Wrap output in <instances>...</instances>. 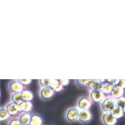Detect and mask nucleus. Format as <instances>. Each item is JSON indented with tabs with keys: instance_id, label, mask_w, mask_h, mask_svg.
<instances>
[{
	"instance_id": "39448f33",
	"label": "nucleus",
	"mask_w": 125,
	"mask_h": 125,
	"mask_svg": "<svg viewBox=\"0 0 125 125\" xmlns=\"http://www.w3.org/2000/svg\"><path fill=\"white\" fill-rule=\"evenodd\" d=\"M55 93L56 92L54 91L52 88L50 87H46L42 88L40 89L39 95L42 99L46 100L52 98L54 95Z\"/></svg>"
},
{
	"instance_id": "9d476101",
	"label": "nucleus",
	"mask_w": 125,
	"mask_h": 125,
	"mask_svg": "<svg viewBox=\"0 0 125 125\" xmlns=\"http://www.w3.org/2000/svg\"><path fill=\"white\" fill-rule=\"evenodd\" d=\"M92 118V114L89 110L86 111H80L79 117V122L81 123H85L90 122Z\"/></svg>"
},
{
	"instance_id": "393cba45",
	"label": "nucleus",
	"mask_w": 125,
	"mask_h": 125,
	"mask_svg": "<svg viewBox=\"0 0 125 125\" xmlns=\"http://www.w3.org/2000/svg\"><path fill=\"white\" fill-rule=\"evenodd\" d=\"M23 85H28L31 83V79H17Z\"/></svg>"
},
{
	"instance_id": "b1692460",
	"label": "nucleus",
	"mask_w": 125,
	"mask_h": 125,
	"mask_svg": "<svg viewBox=\"0 0 125 125\" xmlns=\"http://www.w3.org/2000/svg\"><path fill=\"white\" fill-rule=\"evenodd\" d=\"M7 125H23L19 118H13L9 122Z\"/></svg>"
},
{
	"instance_id": "7ed1b4c3",
	"label": "nucleus",
	"mask_w": 125,
	"mask_h": 125,
	"mask_svg": "<svg viewBox=\"0 0 125 125\" xmlns=\"http://www.w3.org/2000/svg\"><path fill=\"white\" fill-rule=\"evenodd\" d=\"M80 110L79 109L73 107L70 108L66 112L65 118L67 121L70 122L79 120Z\"/></svg>"
},
{
	"instance_id": "bb28decb",
	"label": "nucleus",
	"mask_w": 125,
	"mask_h": 125,
	"mask_svg": "<svg viewBox=\"0 0 125 125\" xmlns=\"http://www.w3.org/2000/svg\"><path fill=\"white\" fill-rule=\"evenodd\" d=\"M123 111H124V113L125 114V106L124 107V108H123Z\"/></svg>"
},
{
	"instance_id": "4468645a",
	"label": "nucleus",
	"mask_w": 125,
	"mask_h": 125,
	"mask_svg": "<svg viewBox=\"0 0 125 125\" xmlns=\"http://www.w3.org/2000/svg\"><path fill=\"white\" fill-rule=\"evenodd\" d=\"M101 82L100 80H96V79H94L93 81L90 83V84L89 86V89L90 91H99L100 90L101 87Z\"/></svg>"
},
{
	"instance_id": "1a4fd4ad",
	"label": "nucleus",
	"mask_w": 125,
	"mask_h": 125,
	"mask_svg": "<svg viewBox=\"0 0 125 125\" xmlns=\"http://www.w3.org/2000/svg\"><path fill=\"white\" fill-rule=\"evenodd\" d=\"M90 96L91 100L94 101V103H102L103 101L106 98L104 95L101 93V91H92L90 92Z\"/></svg>"
},
{
	"instance_id": "dca6fc26",
	"label": "nucleus",
	"mask_w": 125,
	"mask_h": 125,
	"mask_svg": "<svg viewBox=\"0 0 125 125\" xmlns=\"http://www.w3.org/2000/svg\"><path fill=\"white\" fill-rule=\"evenodd\" d=\"M111 113L113 114V115L117 119L121 118L124 115V111H123V109L122 107H120V106H117L115 107V108L114 109L113 111L111 112Z\"/></svg>"
},
{
	"instance_id": "412c9836",
	"label": "nucleus",
	"mask_w": 125,
	"mask_h": 125,
	"mask_svg": "<svg viewBox=\"0 0 125 125\" xmlns=\"http://www.w3.org/2000/svg\"><path fill=\"white\" fill-rule=\"evenodd\" d=\"M114 87L124 89L125 88V79H115L114 80Z\"/></svg>"
},
{
	"instance_id": "ddd939ff",
	"label": "nucleus",
	"mask_w": 125,
	"mask_h": 125,
	"mask_svg": "<svg viewBox=\"0 0 125 125\" xmlns=\"http://www.w3.org/2000/svg\"><path fill=\"white\" fill-rule=\"evenodd\" d=\"M11 100L12 103L20 105L23 102V96H22V92L15 93L11 95Z\"/></svg>"
},
{
	"instance_id": "20e7f679",
	"label": "nucleus",
	"mask_w": 125,
	"mask_h": 125,
	"mask_svg": "<svg viewBox=\"0 0 125 125\" xmlns=\"http://www.w3.org/2000/svg\"><path fill=\"white\" fill-rule=\"evenodd\" d=\"M6 109L10 116H15L21 114L20 105L16 104L13 103H9L6 106Z\"/></svg>"
},
{
	"instance_id": "5701e85b",
	"label": "nucleus",
	"mask_w": 125,
	"mask_h": 125,
	"mask_svg": "<svg viewBox=\"0 0 125 125\" xmlns=\"http://www.w3.org/2000/svg\"><path fill=\"white\" fill-rule=\"evenodd\" d=\"M115 103L117 106H120L123 109L125 106V98L122 97L117 99V100H115Z\"/></svg>"
},
{
	"instance_id": "4be33fe9",
	"label": "nucleus",
	"mask_w": 125,
	"mask_h": 125,
	"mask_svg": "<svg viewBox=\"0 0 125 125\" xmlns=\"http://www.w3.org/2000/svg\"><path fill=\"white\" fill-rule=\"evenodd\" d=\"M51 79H40L39 80V84L42 88L50 87Z\"/></svg>"
},
{
	"instance_id": "6e6552de",
	"label": "nucleus",
	"mask_w": 125,
	"mask_h": 125,
	"mask_svg": "<svg viewBox=\"0 0 125 125\" xmlns=\"http://www.w3.org/2000/svg\"><path fill=\"white\" fill-rule=\"evenodd\" d=\"M102 121L104 125H115L117 123V119L111 112H107L103 115Z\"/></svg>"
},
{
	"instance_id": "f3484780",
	"label": "nucleus",
	"mask_w": 125,
	"mask_h": 125,
	"mask_svg": "<svg viewBox=\"0 0 125 125\" xmlns=\"http://www.w3.org/2000/svg\"><path fill=\"white\" fill-rule=\"evenodd\" d=\"M20 107L21 112H29L32 109V104L31 102L23 101L20 105Z\"/></svg>"
},
{
	"instance_id": "6ab92c4d",
	"label": "nucleus",
	"mask_w": 125,
	"mask_h": 125,
	"mask_svg": "<svg viewBox=\"0 0 125 125\" xmlns=\"http://www.w3.org/2000/svg\"><path fill=\"white\" fill-rule=\"evenodd\" d=\"M10 117L9 113L7 112L6 107H1L0 109V121L1 122H3L8 119Z\"/></svg>"
},
{
	"instance_id": "f8f14e48",
	"label": "nucleus",
	"mask_w": 125,
	"mask_h": 125,
	"mask_svg": "<svg viewBox=\"0 0 125 125\" xmlns=\"http://www.w3.org/2000/svg\"><path fill=\"white\" fill-rule=\"evenodd\" d=\"M32 115L29 112H22L20 115L19 119L23 125H29L31 120Z\"/></svg>"
},
{
	"instance_id": "f03ea898",
	"label": "nucleus",
	"mask_w": 125,
	"mask_h": 125,
	"mask_svg": "<svg viewBox=\"0 0 125 125\" xmlns=\"http://www.w3.org/2000/svg\"><path fill=\"white\" fill-rule=\"evenodd\" d=\"M101 106L104 113L111 112L116 106L115 100L112 97H106L101 103Z\"/></svg>"
},
{
	"instance_id": "a211bd4d",
	"label": "nucleus",
	"mask_w": 125,
	"mask_h": 125,
	"mask_svg": "<svg viewBox=\"0 0 125 125\" xmlns=\"http://www.w3.org/2000/svg\"><path fill=\"white\" fill-rule=\"evenodd\" d=\"M22 96H23V101H26V102H31L34 97L32 93L28 90H23L22 92Z\"/></svg>"
},
{
	"instance_id": "0eeeda50",
	"label": "nucleus",
	"mask_w": 125,
	"mask_h": 125,
	"mask_svg": "<svg viewBox=\"0 0 125 125\" xmlns=\"http://www.w3.org/2000/svg\"><path fill=\"white\" fill-rule=\"evenodd\" d=\"M9 89L13 94L22 92L23 91V85L18 80H13L9 84Z\"/></svg>"
},
{
	"instance_id": "2eb2a0df",
	"label": "nucleus",
	"mask_w": 125,
	"mask_h": 125,
	"mask_svg": "<svg viewBox=\"0 0 125 125\" xmlns=\"http://www.w3.org/2000/svg\"><path fill=\"white\" fill-rule=\"evenodd\" d=\"M29 125H43V120L39 115H32Z\"/></svg>"
},
{
	"instance_id": "a878e982",
	"label": "nucleus",
	"mask_w": 125,
	"mask_h": 125,
	"mask_svg": "<svg viewBox=\"0 0 125 125\" xmlns=\"http://www.w3.org/2000/svg\"><path fill=\"white\" fill-rule=\"evenodd\" d=\"M61 82H62V84H63V86H66V85H68L70 83V80L67 79H61Z\"/></svg>"
},
{
	"instance_id": "9b49d317",
	"label": "nucleus",
	"mask_w": 125,
	"mask_h": 125,
	"mask_svg": "<svg viewBox=\"0 0 125 125\" xmlns=\"http://www.w3.org/2000/svg\"><path fill=\"white\" fill-rule=\"evenodd\" d=\"M124 92L125 90L123 89L114 87L111 95H110V97H112L115 100H117V99L123 97V95H124Z\"/></svg>"
},
{
	"instance_id": "aec40b11",
	"label": "nucleus",
	"mask_w": 125,
	"mask_h": 125,
	"mask_svg": "<svg viewBox=\"0 0 125 125\" xmlns=\"http://www.w3.org/2000/svg\"><path fill=\"white\" fill-rule=\"evenodd\" d=\"M92 81L93 79H76L75 80L76 84L79 86L88 87Z\"/></svg>"
},
{
	"instance_id": "423d86ee",
	"label": "nucleus",
	"mask_w": 125,
	"mask_h": 125,
	"mask_svg": "<svg viewBox=\"0 0 125 125\" xmlns=\"http://www.w3.org/2000/svg\"><path fill=\"white\" fill-rule=\"evenodd\" d=\"M92 105V102L90 99L87 97H82L78 100V107L80 111L89 110Z\"/></svg>"
},
{
	"instance_id": "f257e3e1",
	"label": "nucleus",
	"mask_w": 125,
	"mask_h": 125,
	"mask_svg": "<svg viewBox=\"0 0 125 125\" xmlns=\"http://www.w3.org/2000/svg\"><path fill=\"white\" fill-rule=\"evenodd\" d=\"M101 82V89L100 91L105 96H109L111 95V92H112V90L114 88V80H111V79H103V80H100Z\"/></svg>"
}]
</instances>
